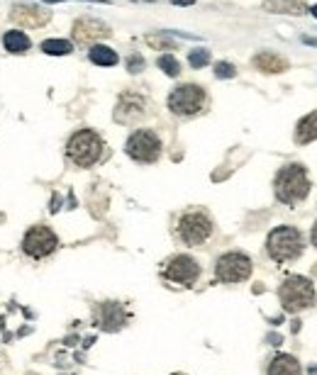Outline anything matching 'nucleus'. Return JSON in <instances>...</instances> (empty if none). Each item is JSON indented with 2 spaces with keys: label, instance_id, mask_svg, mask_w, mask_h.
Here are the masks:
<instances>
[{
  "label": "nucleus",
  "instance_id": "nucleus-9",
  "mask_svg": "<svg viewBox=\"0 0 317 375\" xmlns=\"http://www.w3.org/2000/svg\"><path fill=\"white\" fill-rule=\"evenodd\" d=\"M205 90L195 83H186V85H178L171 95H168V110L178 117H193L198 112L205 107Z\"/></svg>",
  "mask_w": 317,
  "mask_h": 375
},
{
  "label": "nucleus",
  "instance_id": "nucleus-1",
  "mask_svg": "<svg viewBox=\"0 0 317 375\" xmlns=\"http://www.w3.org/2000/svg\"><path fill=\"white\" fill-rule=\"evenodd\" d=\"M305 249V239L300 234L298 227L281 224L276 229H271V234L266 237V254L276 263H291L298 261L300 254Z\"/></svg>",
  "mask_w": 317,
  "mask_h": 375
},
{
  "label": "nucleus",
  "instance_id": "nucleus-27",
  "mask_svg": "<svg viewBox=\"0 0 317 375\" xmlns=\"http://www.w3.org/2000/svg\"><path fill=\"white\" fill-rule=\"evenodd\" d=\"M313 246L317 249V222H315V227H313Z\"/></svg>",
  "mask_w": 317,
  "mask_h": 375
},
{
  "label": "nucleus",
  "instance_id": "nucleus-21",
  "mask_svg": "<svg viewBox=\"0 0 317 375\" xmlns=\"http://www.w3.org/2000/svg\"><path fill=\"white\" fill-rule=\"evenodd\" d=\"M266 8H271V10H293V13L296 15H303L305 13V5H300V3H296V0H279V3H276V0H269V3H266Z\"/></svg>",
  "mask_w": 317,
  "mask_h": 375
},
{
  "label": "nucleus",
  "instance_id": "nucleus-12",
  "mask_svg": "<svg viewBox=\"0 0 317 375\" xmlns=\"http://www.w3.org/2000/svg\"><path fill=\"white\" fill-rule=\"evenodd\" d=\"M110 34V27L100 20H93V17H83L73 25V39L81 44H88V42H95V39H103Z\"/></svg>",
  "mask_w": 317,
  "mask_h": 375
},
{
  "label": "nucleus",
  "instance_id": "nucleus-26",
  "mask_svg": "<svg viewBox=\"0 0 317 375\" xmlns=\"http://www.w3.org/2000/svg\"><path fill=\"white\" fill-rule=\"evenodd\" d=\"M173 5H193L195 0H171Z\"/></svg>",
  "mask_w": 317,
  "mask_h": 375
},
{
  "label": "nucleus",
  "instance_id": "nucleus-11",
  "mask_svg": "<svg viewBox=\"0 0 317 375\" xmlns=\"http://www.w3.org/2000/svg\"><path fill=\"white\" fill-rule=\"evenodd\" d=\"M146 115V100L144 95L139 93H122L120 102L115 107V119L122 124H129V122H137Z\"/></svg>",
  "mask_w": 317,
  "mask_h": 375
},
{
  "label": "nucleus",
  "instance_id": "nucleus-5",
  "mask_svg": "<svg viewBox=\"0 0 317 375\" xmlns=\"http://www.w3.org/2000/svg\"><path fill=\"white\" fill-rule=\"evenodd\" d=\"M279 300L286 312H303L310 310L315 305L317 295H315V286L303 276H288L283 281V286L279 288Z\"/></svg>",
  "mask_w": 317,
  "mask_h": 375
},
{
  "label": "nucleus",
  "instance_id": "nucleus-16",
  "mask_svg": "<svg viewBox=\"0 0 317 375\" xmlns=\"http://www.w3.org/2000/svg\"><path fill=\"white\" fill-rule=\"evenodd\" d=\"M254 66L264 73H283L288 68V61L274 51H262V54L254 56Z\"/></svg>",
  "mask_w": 317,
  "mask_h": 375
},
{
  "label": "nucleus",
  "instance_id": "nucleus-22",
  "mask_svg": "<svg viewBox=\"0 0 317 375\" xmlns=\"http://www.w3.org/2000/svg\"><path fill=\"white\" fill-rule=\"evenodd\" d=\"M158 68H161L166 76H178L181 73V64L173 59V54H163L161 59H158Z\"/></svg>",
  "mask_w": 317,
  "mask_h": 375
},
{
  "label": "nucleus",
  "instance_id": "nucleus-25",
  "mask_svg": "<svg viewBox=\"0 0 317 375\" xmlns=\"http://www.w3.org/2000/svg\"><path fill=\"white\" fill-rule=\"evenodd\" d=\"M235 73H237L235 66L227 64V61H220V64L215 66V76H217V78H232Z\"/></svg>",
  "mask_w": 317,
  "mask_h": 375
},
{
  "label": "nucleus",
  "instance_id": "nucleus-20",
  "mask_svg": "<svg viewBox=\"0 0 317 375\" xmlns=\"http://www.w3.org/2000/svg\"><path fill=\"white\" fill-rule=\"evenodd\" d=\"M42 51L52 56H64V54H71L73 44L69 39H47V42H42Z\"/></svg>",
  "mask_w": 317,
  "mask_h": 375
},
{
  "label": "nucleus",
  "instance_id": "nucleus-18",
  "mask_svg": "<svg viewBox=\"0 0 317 375\" xmlns=\"http://www.w3.org/2000/svg\"><path fill=\"white\" fill-rule=\"evenodd\" d=\"M3 47L8 49L10 54H25V51L32 47V42H30V37H27L25 32L13 30V32H5Z\"/></svg>",
  "mask_w": 317,
  "mask_h": 375
},
{
  "label": "nucleus",
  "instance_id": "nucleus-6",
  "mask_svg": "<svg viewBox=\"0 0 317 375\" xmlns=\"http://www.w3.org/2000/svg\"><path fill=\"white\" fill-rule=\"evenodd\" d=\"M254 263L245 251H227L215 261V278L220 283H245L252 278Z\"/></svg>",
  "mask_w": 317,
  "mask_h": 375
},
{
  "label": "nucleus",
  "instance_id": "nucleus-10",
  "mask_svg": "<svg viewBox=\"0 0 317 375\" xmlns=\"http://www.w3.org/2000/svg\"><path fill=\"white\" fill-rule=\"evenodd\" d=\"M163 278L176 286H195L198 278H200V263L188 254H176L163 263Z\"/></svg>",
  "mask_w": 317,
  "mask_h": 375
},
{
  "label": "nucleus",
  "instance_id": "nucleus-2",
  "mask_svg": "<svg viewBox=\"0 0 317 375\" xmlns=\"http://www.w3.org/2000/svg\"><path fill=\"white\" fill-rule=\"evenodd\" d=\"M215 234V222L205 210H186L176 222V237L186 246H205Z\"/></svg>",
  "mask_w": 317,
  "mask_h": 375
},
{
  "label": "nucleus",
  "instance_id": "nucleus-4",
  "mask_svg": "<svg viewBox=\"0 0 317 375\" xmlns=\"http://www.w3.org/2000/svg\"><path fill=\"white\" fill-rule=\"evenodd\" d=\"M66 156L78 168L95 166L103 156V139L93 129H78L66 144Z\"/></svg>",
  "mask_w": 317,
  "mask_h": 375
},
{
  "label": "nucleus",
  "instance_id": "nucleus-24",
  "mask_svg": "<svg viewBox=\"0 0 317 375\" xmlns=\"http://www.w3.org/2000/svg\"><path fill=\"white\" fill-rule=\"evenodd\" d=\"M144 59H141V54H132L127 59V71L129 73H139V71H144Z\"/></svg>",
  "mask_w": 317,
  "mask_h": 375
},
{
  "label": "nucleus",
  "instance_id": "nucleus-15",
  "mask_svg": "<svg viewBox=\"0 0 317 375\" xmlns=\"http://www.w3.org/2000/svg\"><path fill=\"white\" fill-rule=\"evenodd\" d=\"M266 375H303L300 371V363L291 354H276L271 358Z\"/></svg>",
  "mask_w": 317,
  "mask_h": 375
},
{
  "label": "nucleus",
  "instance_id": "nucleus-19",
  "mask_svg": "<svg viewBox=\"0 0 317 375\" xmlns=\"http://www.w3.org/2000/svg\"><path fill=\"white\" fill-rule=\"evenodd\" d=\"M88 59L93 61L95 66H115L117 51L110 47H103V44H95V47L88 51Z\"/></svg>",
  "mask_w": 317,
  "mask_h": 375
},
{
  "label": "nucleus",
  "instance_id": "nucleus-17",
  "mask_svg": "<svg viewBox=\"0 0 317 375\" xmlns=\"http://www.w3.org/2000/svg\"><path fill=\"white\" fill-rule=\"evenodd\" d=\"M317 139V110L305 115L296 127V141L298 144H310Z\"/></svg>",
  "mask_w": 317,
  "mask_h": 375
},
{
  "label": "nucleus",
  "instance_id": "nucleus-23",
  "mask_svg": "<svg viewBox=\"0 0 317 375\" xmlns=\"http://www.w3.org/2000/svg\"><path fill=\"white\" fill-rule=\"evenodd\" d=\"M188 61H190V66L193 68H203L210 61V51H205V49H195L193 54L188 56Z\"/></svg>",
  "mask_w": 317,
  "mask_h": 375
},
{
  "label": "nucleus",
  "instance_id": "nucleus-7",
  "mask_svg": "<svg viewBox=\"0 0 317 375\" xmlns=\"http://www.w3.org/2000/svg\"><path fill=\"white\" fill-rule=\"evenodd\" d=\"M56 249H59V237H56V232L47 224L30 227V229L25 232V237H22V251L35 261L47 259V256H52Z\"/></svg>",
  "mask_w": 317,
  "mask_h": 375
},
{
  "label": "nucleus",
  "instance_id": "nucleus-8",
  "mask_svg": "<svg viewBox=\"0 0 317 375\" xmlns=\"http://www.w3.org/2000/svg\"><path fill=\"white\" fill-rule=\"evenodd\" d=\"M161 139L154 129H137V132L129 134L127 144H124V151L132 161L137 163H154L161 156Z\"/></svg>",
  "mask_w": 317,
  "mask_h": 375
},
{
  "label": "nucleus",
  "instance_id": "nucleus-14",
  "mask_svg": "<svg viewBox=\"0 0 317 375\" xmlns=\"http://www.w3.org/2000/svg\"><path fill=\"white\" fill-rule=\"evenodd\" d=\"M13 22H18V25H30V27H42L49 22V13H44V10L39 8H30V5H15L13 13Z\"/></svg>",
  "mask_w": 317,
  "mask_h": 375
},
{
  "label": "nucleus",
  "instance_id": "nucleus-28",
  "mask_svg": "<svg viewBox=\"0 0 317 375\" xmlns=\"http://www.w3.org/2000/svg\"><path fill=\"white\" fill-rule=\"evenodd\" d=\"M310 13H313V15L317 17V5H315V8H310Z\"/></svg>",
  "mask_w": 317,
  "mask_h": 375
},
{
  "label": "nucleus",
  "instance_id": "nucleus-3",
  "mask_svg": "<svg viewBox=\"0 0 317 375\" xmlns=\"http://www.w3.org/2000/svg\"><path fill=\"white\" fill-rule=\"evenodd\" d=\"M274 192L279 197V202L283 205H298L300 200H305L310 192V178L308 170L300 163H288L276 173L274 180Z\"/></svg>",
  "mask_w": 317,
  "mask_h": 375
},
{
  "label": "nucleus",
  "instance_id": "nucleus-13",
  "mask_svg": "<svg viewBox=\"0 0 317 375\" xmlns=\"http://www.w3.org/2000/svg\"><path fill=\"white\" fill-rule=\"evenodd\" d=\"M98 322L105 332H115L120 329L124 322H127V312L122 310V305L117 303H103L98 310Z\"/></svg>",
  "mask_w": 317,
  "mask_h": 375
}]
</instances>
